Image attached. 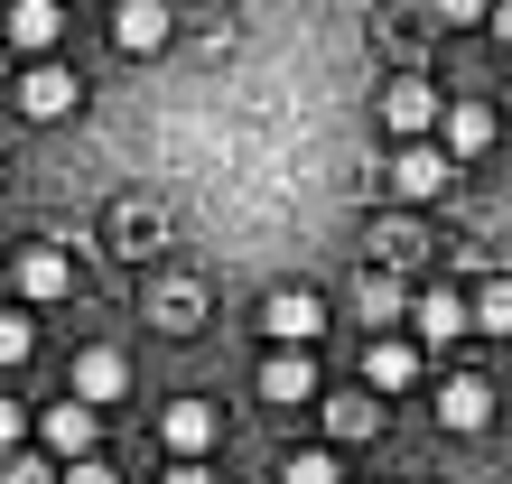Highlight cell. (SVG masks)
I'll return each mask as SVG.
<instances>
[{
	"label": "cell",
	"mask_w": 512,
	"mask_h": 484,
	"mask_svg": "<svg viewBox=\"0 0 512 484\" xmlns=\"http://www.w3.org/2000/svg\"><path fill=\"white\" fill-rule=\"evenodd\" d=\"M66 484H122V475H112L103 457H84V466H66Z\"/></svg>",
	"instance_id": "23"
},
{
	"label": "cell",
	"mask_w": 512,
	"mask_h": 484,
	"mask_svg": "<svg viewBox=\"0 0 512 484\" xmlns=\"http://www.w3.org/2000/svg\"><path fill=\"white\" fill-rule=\"evenodd\" d=\"M159 317H168V336H196V289L168 280V289H159Z\"/></svg>",
	"instance_id": "17"
},
{
	"label": "cell",
	"mask_w": 512,
	"mask_h": 484,
	"mask_svg": "<svg viewBox=\"0 0 512 484\" xmlns=\"http://www.w3.org/2000/svg\"><path fill=\"white\" fill-rule=\"evenodd\" d=\"M112 47H122V56L168 47V0H122V10H112Z\"/></svg>",
	"instance_id": "8"
},
{
	"label": "cell",
	"mask_w": 512,
	"mask_h": 484,
	"mask_svg": "<svg viewBox=\"0 0 512 484\" xmlns=\"http://www.w3.org/2000/svg\"><path fill=\"white\" fill-rule=\"evenodd\" d=\"M159 429H168V447H177V457H205L224 419H215V401H168V419H159Z\"/></svg>",
	"instance_id": "11"
},
{
	"label": "cell",
	"mask_w": 512,
	"mask_h": 484,
	"mask_svg": "<svg viewBox=\"0 0 512 484\" xmlns=\"http://www.w3.org/2000/svg\"><path fill=\"white\" fill-rule=\"evenodd\" d=\"M261 336L280 345V354H308V345L326 336V298H317V289H270V298H261Z\"/></svg>",
	"instance_id": "1"
},
{
	"label": "cell",
	"mask_w": 512,
	"mask_h": 484,
	"mask_svg": "<svg viewBox=\"0 0 512 484\" xmlns=\"http://www.w3.org/2000/svg\"><path fill=\"white\" fill-rule=\"evenodd\" d=\"M447 159H485V149H494V112L485 103H447Z\"/></svg>",
	"instance_id": "13"
},
{
	"label": "cell",
	"mask_w": 512,
	"mask_h": 484,
	"mask_svg": "<svg viewBox=\"0 0 512 484\" xmlns=\"http://www.w3.org/2000/svg\"><path fill=\"white\" fill-rule=\"evenodd\" d=\"M382 121L401 140H429V131H447V94H438L429 75H391L382 84Z\"/></svg>",
	"instance_id": "2"
},
{
	"label": "cell",
	"mask_w": 512,
	"mask_h": 484,
	"mask_svg": "<svg viewBox=\"0 0 512 484\" xmlns=\"http://www.w3.org/2000/svg\"><path fill=\"white\" fill-rule=\"evenodd\" d=\"M56 28H66V10H56V0H19V10H10V47H19V56H47Z\"/></svg>",
	"instance_id": "15"
},
{
	"label": "cell",
	"mask_w": 512,
	"mask_h": 484,
	"mask_svg": "<svg viewBox=\"0 0 512 484\" xmlns=\"http://www.w3.org/2000/svg\"><path fill=\"white\" fill-rule=\"evenodd\" d=\"M75 103H84V84H75L66 66H28V75H19V112H28V121H66Z\"/></svg>",
	"instance_id": "5"
},
{
	"label": "cell",
	"mask_w": 512,
	"mask_h": 484,
	"mask_svg": "<svg viewBox=\"0 0 512 484\" xmlns=\"http://www.w3.org/2000/svg\"><path fill=\"white\" fill-rule=\"evenodd\" d=\"M261 401H280V410L317 401V354H270L261 363Z\"/></svg>",
	"instance_id": "9"
},
{
	"label": "cell",
	"mask_w": 512,
	"mask_h": 484,
	"mask_svg": "<svg viewBox=\"0 0 512 484\" xmlns=\"http://www.w3.org/2000/svg\"><path fill=\"white\" fill-rule=\"evenodd\" d=\"M280 484H345V475H336V457H326V447H308V457L280 466Z\"/></svg>",
	"instance_id": "18"
},
{
	"label": "cell",
	"mask_w": 512,
	"mask_h": 484,
	"mask_svg": "<svg viewBox=\"0 0 512 484\" xmlns=\"http://www.w3.org/2000/svg\"><path fill=\"white\" fill-rule=\"evenodd\" d=\"M66 391L103 410V401H122V391H131V363L112 354V345H94V354H75V382H66Z\"/></svg>",
	"instance_id": "6"
},
{
	"label": "cell",
	"mask_w": 512,
	"mask_h": 484,
	"mask_svg": "<svg viewBox=\"0 0 512 484\" xmlns=\"http://www.w3.org/2000/svg\"><path fill=\"white\" fill-rule=\"evenodd\" d=\"M28 345H38V326H28V317H0V363H28Z\"/></svg>",
	"instance_id": "21"
},
{
	"label": "cell",
	"mask_w": 512,
	"mask_h": 484,
	"mask_svg": "<svg viewBox=\"0 0 512 484\" xmlns=\"http://www.w3.org/2000/svg\"><path fill=\"white\" fill-rule=\"evenodd\" d=\"M391 196H401V205L447 196V140H401V159H391Z\"/></svg>",
	"instance_id": "3"
},
{
	"label": "cell",
	"mask_w": 512,
	"mask_h": 484,
	"mask_svg": "<svg viewBox=\"0 0 512 484\" xmlns=\"http://www.w3.org/2000/svg\"><path fill=\"white\" fill-rule=\"evenodd\" d=\"M438 19H466V28L485 19V28H494V0H438Z\"/></svg>",
	"instance_id": "22"
},
{
	"label": "cell",
	"mask_w": 512,
	"mask_h": 484,
	"mask_svg": "<svg viewBox=\"0 0 512 484\" xmlns=\"http://www.w3.org/2000/svg\"><path fill=\"white\" fill-rule=\"evenodd\" d=\"M168 484H215V475H205L196 457H177V466H168Z\"/></svg>",
	"instance_id": "24"
},
{
	"label": "cell",
	"mask_w": 512,
	"mask_h": 484,
	"mask_svg": "<svg viewBox=\"0 0 512 484\" xmlns=\"http://www.w3.org/2000/svg\"><path fill=\"white\" fill-rule=\"evenodd\" d=\"M0 484H66V466H47V457H28V447H19V457H10V475H0Z\"/></svg>",
	"instance_id": "20"
},
{
	"label": "cell",
	"mask_w": 512,
	"mask_h": 484,
	"mask_svg": "<svg viewBox=\"0 0 512 484\" xmlns=\"http://www.w3.org/2000/svg\"><path fill=\"white\" fill-rule=\"evenodd\" d=\"M410 326L429 345H447V336H466V326H475V308H466L457 289H429V298H410Z\"/></svg>",
	"instance_id": "12"
},
{
	"label": "cell",
	"mask_w": 512,
	"mask_h": 484,
	"mask_svg": "<svg viewBox=\"0 0 512 484\" xmlns=\"http://www.w3.org/2000/svg\"><path fill=\"white\" fill-rule=\"evenodd\" d=\"M38 438H47V457H66V466H84L94 457V401H47V419H38Z\"/></svg>",
	"instance_id": "4"
},
{
	"label": "cell",
	"mask_w": 512,
	"mask_h": 484,
	"mask_svg": "<svg viewBox=\"0 0 512 484\" xmlns=\"http://www.w3.org/2000/svg\"><path fill=\"white\" fill-rule=\"evenodd\" d=\"M494 38H503V47H512V0H494Z\"/></svg>",
	"instance_id": "25"
},
{
	"label": "cell",
	"mask_w": 512,
	"mask_h": 484,
	"mask_svg": "<svg viewBox=\"0 0 512 484\" xmlns=\"http://www.w3.org/2000/svg\"><path fill=\"white\" fill-rule=\"evenodd\" d=\"M475 326H494V336H512V280H494L485 298H475Z\"/></svg>",
	"instance_id": "19"
},
{
	"label": "cell",
	"mask_w": 512,
	"mask_h": 484,
	"mask_svg": "<svg viewBox=\"0 0 512 484\" xmlns=\"http://www.w3.org/2000/svg\"><path fill=\"white\" fill-rule=\"evenodd\" d=\"M66 289H75V261L56 242H28L19 252V298H66Z\"/></svg>",
	"instance_id": "10"
},
{
	"label": "cell",
	"mask_w": 512,
	"mask_h": 484,
	"mask_svg": "<svg viewBox=\"0 0 512 484\" xmlns=\"http://www.w3.org/2000/svg\"><path fill=\"white\" fill-rule=\"evenodd\" d=\"M410 382H419V345L382 336V345L364 354V391H410Z\"/></svg>",
	"instance_id": "14"
},
{
	"label": "cell",
	"mask_w": 512,
	"mask_h": 484,
	"mask_svg": "<svg viewBox=\"0 0 512 484\" xmlns=\"http://www.w3.org/2000/svg\"><path fill=\"white\" fill-rule=\"evenodd\" d=\"M485 419H494V382H475V373H457V382L438 391V429H457V438H475V429H485Z\"/></svg>",
	"instance_id": "7"
},
{
	"label": "cell",
	"mask_w": 512,
	"mask_h": 484,
	"mask_svg": "<svg viewBox=\"0 0 512 484\" xmlns=\"http://www.w3.org/2000/svg\"><path fill=\"white\" fill-rule=\"evenodd\" d=\"M326 429H336V438H373V429H382V401H373V391H354V401H326Z\"/></svg>",
	"instance_id": "16"
}]
</instances>
